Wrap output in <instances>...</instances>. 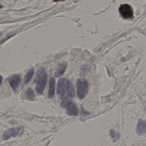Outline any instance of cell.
I'll return each mask as SVG.
<instances>
[{
  "label": "cell",
  "instance_id": "7c38bea8",
  "mask_svg": "<svg viewBox=\"0 0 146 146\" xmlns=\"http://www.w3.org/2000/svg\"><path fill=\"white\" fill-rule=\"evenodd\" d=\"M26 96L27 98L29 100H34L35 97V93L31 88H29L27 89L26 92Z\"/></svg>",
  "mask_w": 146,
  "mask_h": 146
},
{
  "label": "cell",
  "instance_id": "52a82bcc",
  "mask_svg": "<svg viewBox=\"0 0 146 146\" xmlns=\"http://www.w3.org/2000/svg\"><path fill=\"white\" fill-rule=\"evenodd\" d=\"M21 81V77L19 75L15 74L12 75L9 79V85L13 91H16Z\"/></svg>",
  "mask_w": 146,
  "mask_h": 146
},
{
  "label": "cell",
  "instance_id": "5b68a950",
  "mask_svg": "<svg viewBox=\"0 0 146 146\" xmlns=\"http://www.w3.org/2000/svg\"><path fill=\"white\" fill-rule=\"evenodd\" d=\"M24 127L22 126L11 128L6 130L3 135V139L7 140L12 137H16L21 135L24 133Z\"/></svg>",
  "mask_w": 146,
  "mask_h": 146
},
{
  "label": "cell",
  "instance_id": "5bb4252c",
  "mask_svg": "<svg viewBox=\"0 0 146 146\" xmlns=\"http://www.w3.org/2000/svg\"><path fill=\"white\" fill-rule=\"evenodd\" d=\"M3 80V77L1 75H0V85H1V83L2 81Z\"/></svg>",
  "mask_w": 146,
  "mask_h": 146
},
{
  "label": "cell",
  "instance_id": "8992f818",
  "mask_svg": "<svg viewBox=\"0 0 146 146\" xmlns=\"http://www.w3.org/2000/svg\"><path fill=\"white\" fill-rule=\"evenodd\" d=\"M119 10L121 15L124 19H129L133 17V9L128 4H124L121 5Z\"/></svg>",
  "mask_w": 146,
  "mask_h": 146
},
{
  "label": "cell",
  "instance_id": "277c9868",
  "mask_svg": "<svg viewBox=\"0 0 146 146\" xmlns=\"http://www.w3.org/2000/svg\"><path fill=\"white\" fill-rule=\"evenodd\" d=\"M61 106L66 109L68 115L71 116L78 115L79 109L77 105L69 99H63Z\"/></svg>",
  "mask_w": 146,
  "mask_h": 146
},
{
  "label": "cell",
  "instance_id": "7a4b0ae2",
  "mask_svg": "<svg viewBox=\"0 0 146 146\" xmlns=\"http://www.w3.org/2000/svg\"><path fill=\"white\" fill-rule=\"evenodd\" d=\"M48 80V74L44 67H40L37 71L35 81L36 84V91L39 95H42L44 91Z\"/></svg>",
  "mask_w": 146,
  "mask_h": 146
},
{
  "label": "cell",
  "instance_id": "9a60e30c",
  "mask_svg": "<svg viewBox=\"0 0 146 146\" xmlns=\"http://www.w3.org/2000/svg\"><path fill=\"white\" fill-rule=\"evenodd\" d=\"M54 1L55 2H59L62 1H64L65 0H54Z\"/></svg>",
  "mask_w": 146,
  "mask_h": 146
},
{
  "label": "cell",
  "instance_id": "3957f363",
  "mask_svg": "<svg viewBox=\"0 0 146 146\" xmlns=\"http://www.w3.org/2000/svg\"><path fill=\"white\" fill-rule=\"evenodd\" d=\"M77 94L80 99L86 97L88 93L89 85L87 81L85 79H78L76 82Z\"/></svg>",
  "mask_w": 146,
  "mask_h": 146
},
{
  "label": "cell",
  "instance_id": "9c48e42d",
  "mask_svg": "<svg viewBox=\"0 0 146 146\" xmlns=\"http://www.w3.org/2000/svg\"><path fill=\"white\" fill-rule=\"evenodd\" d=\"M67 66L68 63L66 62L59 64L56 68V70L55 73V76L57 78L62 76L66 71Z\"/></svg>",
  "mask_w": 146,
  "mask_h": 146
},
{
  "label": "cell",
  "instance_id": "ba28073f",
  "mask_svg": "<svg viewBox=\"0 0 146 146\" xmlns=\"http://www.w3.org/2000/svg\"><path fill=\"white\" fill-rule=\"evenodd\" d=\"M55 79L54 77H51L49 83V90L48 92V97L50 99L54 98L55 91Z\"/></svg>",
  "mask_w": 146,
  "mask_h": 146
},
{
  "label": "cell",
  "instance_id": "8fae6325",
  "mask_svg": "<svg viewBox=\"0 0 146 146\" xmlns=\"http://www.w3.org/2000/svg\"><path fill=\"white\" fill-rule=\"evenodd\" d=\"M34 74V69H31L26 75L25 77V82L26 84H28L31 80Z\"/></svg>",
  "mask_w": 146,
  "mask_h": 146
},
{
  "label": "cell",
  "instance_id": "30bf717a",
  "mask_svg": "<svg viewBox=\"0 0 146 146\" xmlns=\"http://www.w3.org/2000/svg\"><path fill=\"white\" fill-rule=\"evenodd\" d=\"M136 132L139 135L146 133V121L140 120L137 125Z\"/></svg>",
  "mask_w": 146,
  "mask_h": 146
},
{
  "label": "cell",
  "instance_id": "4fadbf2b",
  "mask_svg": "<svg viewBox=\"0 0 146 146\" xmlns=\"http://www.w3.org/2000/svg\"><path fill=\"white\" fill-rule=\"evenodd\" d=\"M110 135L114 141H117L120 139V135L118 132L114 130H111L110 131Z\"/></svg>",
  "mask_w": 146,
  "mask_h": 146
},
{
  "label": "cell",
  "instance_id": "6da1fadb",
  "mask_svg": "<svg viewBox=\"0 0 146 146\" xmlns=\"http://www.w3.org/2000/svg\"><path fill=\"white\" fill-rule=\"evenodd\" d=\"M57 93L58 96L64 99L74 98L75 91L71 81L66 79H61L57 84Z\"/></svg>",
  "mask_w": 146,
  "mask_h": 146
}]
</instances>
